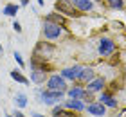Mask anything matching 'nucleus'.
Segmentation results:
<instances>
[{"instance_id":"25","label":"nucleus","mask_w":126,"mask_h":117,"mask_svg":"<svg viewBox=\"0 0 126 117\" xmlns=\"http://www.w3.org/2000/svg\"><path fill=\"white\" fill-rule=\"evenodd\" d=\"M20 4H22V5H27V4H29V0H22Z\"/></svg>"},{"instance_id":"9","label":"nucleus","mask_w":126,"mask_h":117,"mask_svg":"<svg viewBox=\"0 0 126 117\" xmlns=\"http://www.w3.org/2000/svg\"><path fill=\"white\" fill-rule=\"evenodd\" d=\"M63 106L68 108V110H74V112H81V110L87 108L85 103H83V99H68V101H65Z\"/></svg>"},{"instance_id":"6","label":"nucleus","mask_w":126,"mask_h":117,"mask_svg":"<svg viewBox=\"0 0 126 117\" xmlns=\"http://www.w3.org/2000/svg\"><path fill=\"white\" fill-rule=\"evenodd\" d=\"M97 50H99L101 56H110L112 52L115 50V43H113L112 40H106L105 38V40H101V42H99V49H97Z\"/></svg>"},{"instance_id":"2","label":"nucleus","mask_w":126,"mask_h":117,"mask_svg":"<svg viewBox=\"0 0 126 117\" xmlns=\"http://www.w3.org/2000/svg\"><path fill=\"white\" fill-rule=\"evenodd\" d=\"M65 92H58V90H38V101L43 104H54L63 99Z\"/></svg>"},{"instance_id":"18","label":"nucleus","mask_w":126,"mask_h":117,"mask_svg":"<svg viewBox=\"0 0 126 117\" xmlns=\"http://www.w3.org/2000/svg\"><path fill=\"white\" fill-rule=\"evenodd\" d=\"M47 20L49 22H54V23H60V25H63V16L58 15V13H50L47 15Z\"/></svg>"},{"instance_id":"23","label":"nucleus","mask_w":126,"mask_h":117,"mask_svg":"<svg viewBox=\"0 0 126 117\" xmlns=\"http://www.w3.org/2000/svg\"><path fill=\"white\" fill-rule=\"evenodd\" d=\"M13 115H15V117H25L24 114H22V112H20V110H16V112H15Z\"/></svg>"},{"instance_id":"14","label":"nucleus","mask_w":126,"mask_h":117,"mask_svg":"<svg viewBox=\"0 0 126 117\" xmlns=\"http://www.w3.org/2000/svg\"><path fill=\"white\" fill-rule=\"evenodd\" d=\"M11 78H13L16 83H22V85H29V79L25 78L24 74H22V70H11Z\"/></svg>"},{"instance_id":"20","label":"nucleus","mask_w":126,"mask_h":117,"mask_svg":"<svg viewBox=\"0 0 126 117\" xmlns=\"http://www.w3.org/2000/svg\"><path fill=\"white\" fill-rule=\"evenodd\" d=\"M52 117H76V115H74V110H72V112H63V110H58V112H54Z\"/></svg>"},{"instance_id":"21","label":"nucleus","mask_w":126,"mask_h":117,"mask_svg":"<svg viewBox=\"0 0 126 117\" xmlns=\"http://www.w3.org/2000/svg\"><path fill=\"white\" fill-rule=\"evenodd\" d=\"M13 58L16 60V63H18L20 67H24V65H25V63H24V58L20 56V52H15V54H13Z\"/></svg>"},{"instance_id":"4","label":"nucleus","mask_w":126,"mask_h":117,"mask_svg":"<svg viewBox=\"0 0 126 117\" xmlns=\"http://www.w3.org/2000/svg\"><path fill=\"white\" fill-rule=\"evenodd\" d=\"M47 88L49 90H58V92H67V83H65V78L60 74H54V76H50V78L47 79Z\"/></svg>"},{"instance_id":"15","label":"nucleus","mask_w":126,"mask_h":117,"mask_svg":"<svg viewBox=\"0 0 126 117\" xmlns=\"http://www.w3.org/2000/svg\"><path fill=\"white\" fill-rule=\"evenodd\" d=\"M18 9H20V5H16V4H7V5L2 9V15H5V16H16Z\"/></svg>"},{"instance_id":"19","label":"nucleus","mask_w":126,"mask_h":117,"mask_svg":"<svg viewBox=\"0 0 126 117\" xmlns=\"http://www.w3.org/2000/svg\"><path fill=\"white\" fill-rule=\"evenodd\" d=\"M106 4L113 9H123V5H124L123 0H106Z\"/></svg>"},{"instance_id":"7","label":"nucleus","mask_w":126,"mask_h":117,"mask_svg":"<svg viewBox=\"0 0 126 117\" xmlns=\"http://www.w3.org/2000/svg\"><path fill=\"white\" fill-rule=\"evenodd\" d=\"M87 112L90 115H94V117H103L106 114V108H105V104H103V103H90L87 106Z\"/></svg>"},{"instance_id":"10","label":"nucleus","mask_w":126,"mask_h":117,"mask_svg":"<svg viewBox=\"0 0 126 117\" xmlns=\"http://www.w3.org/2000/svg\"><path fill=\"white\" fill-rule=\"evenodd\" d=\"M72 4L76 5L81 13H83V11H92L94 9V2H92V0H72Z\"/></svg>"},{"instance_id":"13","label":"nucleus","mask_w":126,"mask_h":117,"mask_svg":"<svg viewBox=\"0 0 126 117\" xmlns=\"http://www.w3.org/2000/svg\"><path fill=\"white\" fill-rule=\"evenodd\" d=\"M99 101L105 104V106H110V108H117V101L113 99L110 94H101V97H99Z\"/></svg>"},{"instance_id":"3","label":"nucleus","mask_w":126,"mask_h":117,"mask_svg":"<svg viewBox=\"0 0 126 117\" xmlns=\"http://www.w3.org/2000/svg\"><path fill=\"white\" fill-rule=\"evenodd\" d=\"M42 33H43V36L47 38V40H56V38H60V36H61L63 29H61L60 23H54V22L45 20V22H43V25H42Z\"/></svg>"},{"instance_id":"17","label":"nucleus","mask_w":126,"mask_h":117,"mask_svg":"<svg viewBox=\"0 0 126 117\" xmlns=\"http://www.w3.org/2000/svg\"><path fill=\"white\" fill-rule=\"evenodd\" d=\"M15 103H16V106H18V108H25L27 106V96H25V94H16Z\"/></svg>"},{"instance_id":"26","label":"nucleus","mask_w":126,"mask_h":117,"mask_svg":"<svg viewBox=\"0 0 126 117\" xmlns=\"http://www.w3.org/2000/svg\"><path fill=\"white\" fill-rule=\"evenodd\" d=\"M97 2H101V0H97Z\"/></svg>"},{"instance_id":"8","label":"nucleus","mask_w":126,"mask_h":117,"mask_svg":"<svg viewBox=\"0 0 126 117\" xmlns=\"http://www.w3.org/2000/svg\"><path fill=\"white\" fill-rule=\"evenodd\" d=\"M45 79H47L45 68H32V72H31V81H32V83L42 85V83H45Z\"/></svg>"},{"instance_id":"22","label":"nucleus","mask_w":126,"mask_h":117,"mask_svg":"<svg viewBox=\"0 0 126 117\" xmlns=\"http://www.w3.org/2000/svg\"><path fill=\"white\" fill-rule=\"evenodd\" d=\"M13 29H15L16 33H22V25H20L18 22H15V23H13Z\"/></svg>"},{"instance_id":"1","label":"nucleus","mask_w":126,"mask_h":117,"mask_svg":"<svg viewBox=\"0 0 126 117\" xmlns=\"http://www.w3.org/2000/svg\"><path fill=\"white\" fill-rule=\"evenodd\" d=\"M56 9L60 11V15H65V16H72V18H79L81 16V11L72 4V0H58L56 2Z\"/></svg>"},{"instance_id":"5","label":"nucleus","mask_w":126,"mask_h":117,"mask_svg":"<svg viewBox=\"0 0 126 117\" xmlns=\"http://www.w3.org/2000/svg\"><path fill=\"white\" fill-rule=\"evenodd\" d=\"M81 72H83V67H81V65H74V67L63 68V70H61V76H63L65 79H70V81H74V79H79Z\"/></svg>"},{"instance_id":"16","label":"nucleus","mask_w":126,"mask_h":117,"mask_svg":"<svg viewBox=\"0 0 126 117\" xmlns=\"http://www.w3.org/2000/svg\"><path fill=\"white\" fill-rule=\"evenodd\" d=\"M92 79H94V70L90 67H83V72H81V76H79V81H87V83H90Z\"/></svg>"},{"instance_id":"11","label":"nucleus","mask_w":126,"mask_h":117,"mask_svg":"<svg viewBox=\"0 0 126 117\" xmlns=\"http://www.w3.org/2000/svg\"><path fill=\"white\" fill-rule=\"evenodd\" d=\"M85 92H87V90H83L81 86H72V88L67 90V96L70 97V99H83Z\"/></svg>"},{"instance_id":"24","label":"nucleus","mask_w":126,"mask_h":117,"mask_svg":"<svg viewBox=\"0 0 126 117\" xmlns=\"http://www.w3.org/2000/svg\"><path fill=\"white\" fill-rule=\"evenodd\" d=\"M32 117H45V115H42V114H38V112H32Z\"/></svg>"},{"instance_id":"12","label":"nucleus","mask_w":126,"mask_h":117,"mask_svg":"<svg viewBox=\"0 0 126 117\" xmlns=\"http://www.w3.org/2000/svg\"><path fill=\"white\" fill-rule=\"evenodd\" d=\"M103 86H105V79L97 78V79H92L88 83V90L90 92H99V90H103Z\"/></svg>"}]
</instances>
